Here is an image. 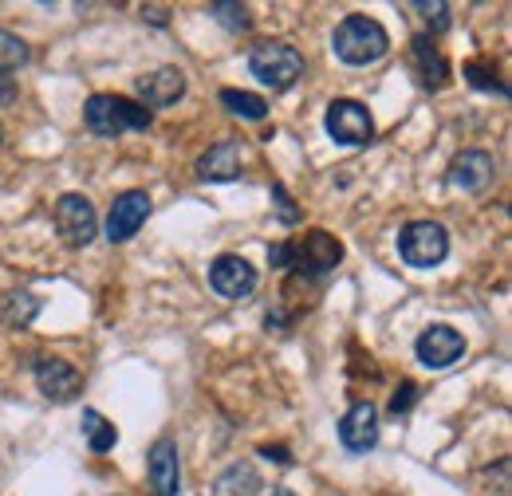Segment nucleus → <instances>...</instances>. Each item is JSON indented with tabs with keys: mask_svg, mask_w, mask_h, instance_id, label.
Returning a JSON list of instances; mask_svg holds the SVG:
<instances>
[{
	"mask_svg": "<svg viewBox=\"0 0 512 496\" xmlns=\"http://www.w3.org/2000/svg\"><path fill=\"white\" fill-rule=\"evenodd\" d=\"M327 134L339 142V146H367L371 138H375V119H371V111L363 107V103H355V99H335L331 107H327Z\"/></svg>",
	"mask_w": 512,
	"mask_h": 496,
	"instance_id": "5",
	"label": "nucleus"
},
{
	"mask_svg": "<svg viewBox=\"0 0 512 496\" xmlns=\"http://www.w3.org/2000/svg\"><path fill=\"white\" fill-rule=\"evenodd\" d=\"M0 311H4V319H8L12 327H24V323H32V319H36L40 304H36L28 292H8V296L0 300Z\"/></svg>",
	"mask_w": 512,
	"mask_h": 496,
	"instance_id": "21",
	"label": "nucleus"
},
{
	"mask_svg": "<svg viewBox=\"0 0 512 496\" xmlns=\"http://www.w3.org/2000/svg\"><path fill=\"white\" fill-rule=\"evenodd\" d=\"M339 441H343V449H351V453L375 449V441H379V410H375L371 402H355V406L343 414V422H339Z\"/></svg>",
	"mask_w": 512,
	"mask_h": 496,
	"instance_id": "11",
	"label": "nucleus"
},
{
	"mask_svg": "<svg viewBox=\"0 0 512 496\" xmlns=\"http://www.w3.org/2000/svg\"><path fill=\"white\" fill-rule=\"evenodd\" d=\"M272 201H276V217H280L284 225H296V221H300V213L292 209V197H288V189L280 186V182L272 186Z\"/></svg>",
	"mask_w": 512,
	"mask_h": 496,
	"instance_id": "26",
	"label": "nucleus"
},
{
	"mask_svg": "<svg viewBox=\"0 0 512 496\" xmlns=\"http://www.w3.org/2000/svg\"><path fill=\"white\" fill-rule=\"evenodd\" d=\"M260 453H264V457H268V461H272V457H276V461H280V465H292V457H288V449H272V445H264V449H260Z\"/></svg>",
	"mask_w": 512,
	"mask_h": 496,
	"instance_id": "28",
	"label": "nucleus"
},
{
	"mask_svg": "<svg viewBox=\"0 0 512 496\" xmlns=\"http://www.w3.org/2000/svg\"><path fill=\"white\" fill-rule=\"evenodd\" d=\"M414 402H418V386H414V382H402V386L394 390V398H390V414H406Z\"/></svg>",
	"mask_w": 512,
	"mask_h": 496,
	"instance_id": "27",
	"label": "nucleus"
},
{
	"mask_svg": "<svg viewBox=\"0 0 512 496\" xmlns=\"http://www.w3.org/2000/svg\"><path fill=\"white\" fill-rule=\"evenodd\" d=\"M83 123L103 138H115V134H127V130H146L154 123V115L127 95H91L87 107H83Z\"/></svg>",
	"mask_w": 512,
	"mask_h": 496,
	"instance_id": "2",
	"label": "nucleus"
},
{
	"mask_svg": "<svg viewBox=\"0 0 512 496\" xmlns=\"http://www.w3.org/2000/svg\"><path fill=\"white\" fill-rule=\"evenodd\" d=\"M249 71L264 87L272 91H288L300 75H304V56L292 48V44H256L253 56H249Z\"/></svg>",
	"mask_w": 512,
	"mask_h": 496,
	"instance_id": "3",
	"label": "nucleus"
},
{
	"mask_svg": "<svg viewBox=\"0 0 512 496\" xmlns=\"http://www.w3.org/2000/svg\"><path fill=\"white\" fill-rule=\"evenodd\" d=\"M197 174L205 182H237L241 178V142L225 138L217 146H209L201 158H197Z\"/></svg>",
	"mask_w": 512,
	"mask_h": 496,
	"instance_id": "15",
	"label": "nucleus"
},
{
	"mask_svg": "<svg viewBox=\"0 0 512 496\" xmlns=\"http://www.w3.org/2000/svg\"><path fill=\"white\" fill-rule=\"evenodd\" d=\"M146 217H150V197H146L142 189L119 193L115 205H111V213H107V241H111V245L130 241V237L146 225Z\"/></svg>",
	"mask_w": 512,
	"mask_h": 496,
	"instance_id": "10",
	"label": "nucleus"
},
{
	"mask_svg": "<svg viewBox=\"0 0 512 496\" xmlns=\"http://www.w3.org/2000/svg\"><path fill=\"white\" fill-rule=\"evenodd\" d=\"M418 12H426V24H434V32H446L449 28V4H442V0H434V4H414Z\"/></svg>",
	"mask_w": 512,
	"mask_h": 496,
	"instance_id": "25",
	"label": "nucleus"
},
{
	"mask_svg": "<svg viewBox=\"0 0 512 496\" xmlns=\"http://www.w3.org/2000/svg\"><path fill=\"white\" fill-rule=\"evenodd\" d=\"M465 75H469V83H473V87H481V91H501V95H509V87H505V83H497V71H489L481 60L465 63Z\"/></svg>",
	"mask_w": 512,
	"mask_h": 496,
	"instance_id": "24",
	"label": "nucleus"
},
{
	"mask_svg": "<svg viewBox=\"0 0 512 496\" xmlns=\"http://www.w3.org/2000/svg\"><path fill=\"white\" fill-rule=\"evenodd\" d=\"M264 496H296L292 489H272V493H264Z\"/></svg>",
	"mask_w": 512,
	"mask_h": 496,
	"instance_id": "29",
	"label": "nucleus"
},
{
	"mask_svg": "<svg viewBox=\"0 0 512 496\" xmlns=\"http://www.w3.org/2000/svg\"><path fill=\"white\" fill-rule=\"evenodd\" d=\"M493 158L485 154V150H465V154H457V162L449 166V182L457 189H465V193H481V189L493 182Z\"/></svg>",
	"mask_w": 512,
	"mask_h": 496,
	"instance_id": "16",
	"label": "nucleus"
},
{
	"mask_svg": "<svg viewBox=\"0 0 512 496\" xmlns=\"http://www.w3.org/2000/svg\"><path fill=\"white\" fill-rule=\"evenodd\" d=\"M24 63H28V44L20 36H12V32H0V75L16 71Z\"/></svg>",
	"mask_w": 512,
	"mask_h": 496,
	"instance_id": "22",
	"label": "nucleus"
},
{
	"mask_svg": "<svg viewBox=\"0 0 512 496\" xmlns=\"http://www.w3.org/2000/svg\"><path fill=\"white\" fill-rule=\"evenodd\" d=\"M95 229H99V217H95V209H91L87 197L64 193V197L56 201V233L64 237V245L87 248L95 241Z\"/></svg>",
	"mask_w": 512,
	"mask_h": 496,
	"instance_id": "6",
	"label": "nucleus"
},
{
	"mask_svg": "<svg viewBox=\"0 0 512 496\" xmlns=\"http://www.w3.org/2000/svg\"><path fill=\"white\" fill-rule=\"evenodd\" d=\"M209 284H213V292L225 296V300H245L256 288V268L245 256L225 252V256H217V260L209 264Z\"/></svg>",
	"mask_w": 512,
	"mask_h": 496,
	"instance_id": "9",
	"label": "nucleus"
},
{
	"mask_svg": "<svg viewBox=\"0 0 512 496\" xmlns=\"http://www.w3.org/2000/svg\"><path fill=\"white\" fill-rule=\"evenodd\" d=\"M209 12L225 24V28H233V32H245L253 20H249V8L245 4H209Z\"/></svg>",
	"mask_w": 512,
	"mask_h": 496,
	"instance_id": "23",
	"label": "nucleus"
},
{
	"mask_svg": "<svg viewBox=\"0 0 512 496\" xmlns=\"http://www.w3.org/2000/svg\"><path fill=\"white\" fill-rule=\"evenodd\" d=\"M256 489H260L256 469L249 465V461H237V465H229V469L217 477L213 496H256Z\"/></svg>",
	"mask_w": 512,
	"mask_h": 496,
	"instance_id": "18",
	"label": "nucleus"
},
{
	"mask_svg": "<svg viewBox=\"0 0 512 496\" xmlns=\"http://www.w3.org/2000/svg\"><path fill=\"white\" fill-rule=\"evenodd\" d=\"M83 437H87V445H91L95 453H107V449H115L119 430H115L99 410H83Z\"/></svg>",
	"mask_w": 512,
	"mask_h": 496,
	"instance_id": "20",
	"label": "nucleus"
},
{
	"mask_svg": "<svg viewBox=\"0 0 512 496\" xmlns=\"http://www.w3.org/2000/svg\"><path fill=\"white\" fill-rule=\"evenodd\" d=\"M410 63H414V75L422 87H442L449 79V63L442 56V48H434L430 36H414L410 44Z\"/></svg>",
	"mask_w": 512,
	"mask_h": 496,
	"instance_id": "17",
	"label": "nucleus"
},
{
	"mask_svg": "<svg viewBox=\"0 0 512 496\" xmlns=\"http://www.w3.org/2000/svg\"><path fill=\"white\" fill-rule=\"evenodd\" d=\"M146 469H150V485L158 496H182V461H178V445L170 437L154 441L150 457H146Z\"/></svg>",
	"mask_w": 512,
	"mask_h": 496,
	"instance_id": "12",
	"label": "nucleus"
},
{
	"mask_svg": "<svg viewBox=\"0 0 512 496\" xmlns=\"http://www.w3.org/2000/svg\"><path fill=\"white\" fill-rule=\"evenodd\" d=\"M221 107L229 111V115H237V119H249V123H260L264 115H268V103L253 95V91H237V87H225L221 91Z\"/></svg>",
	"mask_w": 512,
	"mask_h": 496,
	"instance_id": "19",
	"label": "nucleus"
},
{
	"mask_svg": "<svg viewBox=\"0 0 512 496\" xmlns=\"http://www.w3.org/2000/svg\"><path fill=\"white\" fill-rule=\"evenodd\" d=\"M36 386H40V394H48L52 402H71L75 394H79V386H83V378L79 371L64 363V359H40L36 363Z\"/></svg>",
	"mask_w": 512,
	"mask_h": 496,
	"instance_id": "13",
	"label": "nucleus"
},
{
	"mask_svg": "<svg viewBox=\"0 0 512 496\" xmlns=\"http://www.w3.org/2000/svg\"><path fill=\"white\" fill-rule=\"evenodd\" d=\"M398 252L410 268H434L442 264L449 252V233L438 221H410L398 233Z\"/></svg>",
	"mask_w": 512,
	"mask_h": 496,
	"instance_id": "4",
	"label": "nucleus"
},
{
	"mask_svg": "<svg viewBox=\"0 0 512 496\" xmlns=\"http://www.w3.org/2000/svg\"><path fill=\"white\" fill-rule=\"evenodd\" d=\"M331 48H335V56H339L343 63H351V67H367V63L383 60L386 52H390V36H386V28L379 24V20L355 12V16H343V20L335 24Z\"/></svg>",
	"mask_w": 512,
	"mask_h": 496,
	"instance_id": "1",
	"label": "nucleus"
},
{
	"mask_svg": "<svg viewBox=\"0 0 512 496\" xmlns=\"http://www.w3.org/2000/svg\"><path fill=\"white\" fill-rule=\"evenodd\" d=\"M414 351H418V363H422V367L446 371V367H453V363L465 355V339H461V331H453L449 323H430V327L418 335Z\"/></svg>",
	"mask_w": 512,
	"mask_h": 496,
	"instance_id": "8",
	"label": "nucleus"
},
{
	"mask_svg": "<svg viewBox=\"0 0 512 496\" xmlns=\"http://www.w3.org/2000/svg\"><path fill=\"white\" fill-rule=\"evenodd\" d=\"M339 260H343V245H339L331 233H323V229H312L300 245H288V268L308 272V276L331 272Z\"/></svg>",
	"mask_w": 512,
	"mask_h": 496,
	"instance_id": "7",
	"label": "nucleus"
},
{
	"mask_svg": "<svg viewBox=\"0 0 512 496\" xmlns=\"http://www.w3.org/2000/svg\"><path fill=\"white\" fill-rule=\"evenodd\" d=\"M182 91H186V75L178 67H158V71L138 79L142 107H170V103L182 99Z\"/></svg>",
	"mask_w": 512,
	"mask_h": 496,
	"instance_id": "14",
	"label": "nucleus"
}]
</instances>
